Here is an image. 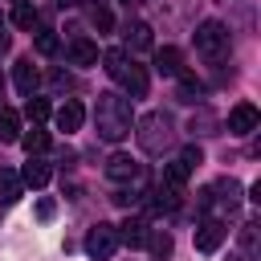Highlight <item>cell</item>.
Returning a JSON list of instances; mask_svg holds the SVG:
<instances>
[{"mask_svg": "<svg viewBox=\"0 0 261 261\" xmlns=\"http://www.w3.org/2000/svg\"><path fill=\"white\" fill-rule=\"evenodd\" d=\"M94 126H98V139H106V143H122V139L130 135V126H135V110H130V102H126L122 94H114V90L98 94Z\"/></svg>", "mask_w": 261, "mask_h": 261, "instance_id": "obj_1", "label": "cell"}, {"mask_svg": "<svg viewBox=\"0 0 261 261\" xmlns=\"http://www.w3.org/2000/svg\"><path fill=\"white\" fill-rule=\"evenodd\" d=\"M102 69H106L118 86H126L130 98H143V94H147V69L135 65V57H126V49H106Z\"/></svg>", "mask_w": 261, "mask_h": 261, "instance_id": "obj_2", "label": "cell"}, {"mask_svg": "<svg viewBox=\"0 0 261 261\" xmlns=\"http://www.w3.org/2000/svg\"><path fill=\"white\" fill-rule=\"evenodd\" d=\"M135 135H139V147H143L147 155H163V151L175 143L171 118H167L163 110H151V114H143V118L135 122Z\"/></svg>", "mask_w": 261, "mask_h": 261, "instance_id": "obj_3", "label": "cell"}, {"mask_svg": "<svg viewBox=\"0 0 261 261\" xmlns=\"http://www.w3.org/2000/svg\"><path fill=\"white\" fill-rule=\"evenodd\" d=\"M114 249H118V224H106V220H98V224L86 232V257H94V261H106V257H114Z\"/></svg>", "mask_w": 261, "mask_h": 261, "instance_id": "obj_4", "label": "cell"}, {"mask_svg": "<svg viewBox=\"0 0 261 261\" xmlns=\"http://www.w3.org/2000/svg\"><path fill=\"white\" fill-rule=\"evenodd\" d=\"M196 49H200L204 57H224V53H228V29H224L220 20L196 24Z\"/></svg>", "mask_w": 261, "mask_h": 261, "instance_id": "obj_5", "label": "cell"}, {"mask_svg": "<svg viewBox=\"0 0 261 261\" xmlns=\"http://www.w3.org/2000/svg\"><path fill=\"white\" fill-rule=\"evenodd\" d=\"M106 179H114V184H143V163L122 155V151H114L106 159Z\"/></svg>", "mask_w": 261, "mask_h": 261, "instance_id": "obj_6", "label": "cell"}, {"mask_svg": "<svg viewBox=\"0 0 261 261\" xmlns=\"http://www.w3.org/2000/svg\"><path fill=\"white\" fill-rule=\"evenodd\" d=\"M257 122H261V114H257L253 102H237V106L228 110V135H253Z\"/></svg>", "mask_w": 261, "mask_h": 261, "instance_id": "obj_7", "label": "cell"}, {"mask_svg": "<svg viewBox=\"0 0 261 261\" xmlns=\"http://www.w3.org/2000/svg\"><path fill=\"white\" fill-rule=\"evenodd\" d=\"M224 237H228V228H224L220 220H204V224L196 228V249H200V253H216V249L224 245Z\"/></svg>", "mask_w": 261, "mask_h": 261, "instance_id": "obj_8", "label": "cell"}, {"mask_svg": "<svg viewBox=\"0 0 261 261\" xmlns=\"http://www.w3.org/2000/svg\"><path fill=\"white\" fill-rule=\"evenodd\" d=\"M53 118H57V130H65V135H69V130H77V126L86 122V110H82V102H77V98H65V102H61V110H57Z\"/></svg>", "mask_w": 261, "mask_h": 261, "instance_id": "obj_9", "label": "cell"}, {"mask_svg": "<svg viewBox=\"0 0 261 261\" xmlns=\"http://www.w3.org/2000/svg\"><path fill=\"white\" fill-rule=\"evenodd\" d=\"M65 57H69V65H98V45L86 41V37H73L69 49H65Z\"/></svg>", "mask_w": 261, "mask_h": 261, "instance_id": "obj_10", "label": "cell"}, {"mask_svg": "<svg viewBox=\"0 0 261 261\" xmlns=\"http://www.w3.org/2000/svg\"><path fill=\"white\" fill-rule=\"evenodd\" d=\"M155 69H159L163 77H179V69H184V57H179V49H175V45H163V49H155Z\"/></svg>", "mask_w": 261, "mask_h": 261, "instance_id": "obj_11", "label": "cell"}, {"mask_svg": "<svg viewBox=\"0 0 261 261\" xmlns=\"http://www.w3.org/2000/svg\"><path fill=\"white\" fill-rule=\"evenodd\" d=\"M12 82H16V90H20L24 98H29V94L37 90V82H41V73H37V65H33L29 57H20V61H16V73H12Z\"/></svg>", "mask_w": 261, "mask_h": 261, "instance_id": "obj_12", "label": "cell"}, {"mask_svg": "<svg viewBox=\"0 0 261 261\" xmlns=\"http://www.w3.org/2000/svg\"><path fill=\"white\" fill-rule=\"evenodd\" d=\"M82 4H86V16H90V24L98 33H110L114 29V12L106 8V0H82Z\"/></svg>", "mask_w": 261, "mask_h": 261, "instance_id": "obj_13", "label": "cell"}, {"mask_svg": "<svg viewBox=\"0 0 261 261\" xmlns=\"http://www.w3.org/2000/svg\"><path fill=\"white\" fill-rule=\"evenodd\" d=\"M49 163H41L37 155H29V163H24V171H20V184H29V188H45L49 184Z\"/></svg>", "mask_w": 261, "mask_h": 261, "instance_id": "obj_14", "label": "cell"}, {"mask_svg": "<svg viewBox=\"0 0 261 261\" xmlns=\"http://www.w3.org/2000/svg\"><path fill=\"white\" fill-rule=\"evenodd\" d=\"M175 208H179V188L159 184V188L151 192V212H175Z\"/></svg>", "mask_w": 261, "mask_h": 261, "instance_id": "obj_15", "label": "cell"}, {"mask_svg": "<svg viewBox=\"0 0 261 261\" xmlns=\"http://www.w3.org/2000/svg\"><path fill=\"white\" fill-rule=\"evenodd\" d=\"M147 232H151V228H147L143 220H135V216H130L126 224H118V241L130 245V249H143V245H147Z\"/></svg>", "mask_w": 261, "mask_h": 261, "instance_id": "obj_16", "label": "cell"}, {"mask_svg": "<svg viewBox=\"0 0 261 261\" xmlns=\"http://www.w3.org/2000/svg\"><path fill=\"white\" fill-rule=\"evenodd\" d=\"M147 249H151L159 261H167V257H171V249H175V241H171V232H163V228H151V232H147Z\"/></svg>", "mask_w": 261, "mask_h": 261, "instance_id": "obj_17", "label": "cell"}, {"mask_svg": "<svg viewBox=\"0 0 261 261\" xmlns=\"http://www.w3.org/2000/svg\"><path fill=\"white\" fill-rule=\"evenodd\" d=\"M20 139V114L0 106V143H16Z\"/></svg>", "mask_w": 261, "mask_h": 261, "instance_id": "obj_18", "label": "cell"}, {"mask_svg": "<svg viewBox=\"0 0 261 261\" xmlns=\"http://www.w3.org/2000/svg\"><path fill=\"white\" fill-rule=\"evenodd\" d=\"M20 175L16 171H8V167H0V204H12V200H20Z\"/></svg>", "mask_w": 261, "mask_h": 261, "instance_id": "obj_19", "label": "cell"}, {"mask_svg": "<svg viewBox=\"0 0 261 261\" xmlns=\"http://www.w3.org/2000/svg\"><path fill=\"white\" fill-rule=\"evenodd\" d=\"M126 45H130L135 53H143V49H151V45H155V41H151V29H147L143 20H135V24L126 29Z\"/></svg>", "mask_w": 261, "mask_h": 261, "instance_id": "obj_20", "label": "cell"}, {"mask_svg": "<svg viewBox=\"0 0 261 261\" xmlns=\"http://www.w3.org/2000/svg\"><path fill=\"white\" fill-rule=\"evenodd\" d=\"M20 147H24L29 155H41V151H49V130H41V126L24 130V135H20Z\"/></svg>", "mask_w": 261, "mask_h": 261, "instance_id": "obj_21", "label": "cell"}, {"mask_svg": "<svg viewBox=\"0 0 261 261\" xmlns=\"http://www.w3.org/2000/svg\"><path fill=\"white\" fill-rule=\"evenodd\" d=\"M204 94V86L196 82V73H188V69H179V102H196Z\"/></svg>", "mask_w": 261, "mask_h": 261, "instance_id": "obj_22", "label": "cell"}, {"mask_svg": "<svg viewBox=\"0 0 261 261\" xmlns=\"http://www.w3.org/2000/svg\"><path fill=\"white\" fill-rule=\"evenodd\" d=\"M24 118H33V126L45 122V118H49V102L37 98V94H29V102H24Z\"/></svg>", "mask_w": 261, "mask_h": 261, "instance_id": "obj_23", "label": "cell"}, {"mask_svg": "<svg viewBox=\"0 0 261 261\" xmlns=\"http://www.w3.org/2000/svg\"><path fill=\"white\" fill-rule=\"evenodd\" d=\"M216 192H224V196H220V204H228V208H237V204H241V184H237L232 175H224V179L216 184Z\"/></svg>", "mask_w": 261, "mask_h": 261, "instance_id": "obj_24", "label": "cell"}, {"mask_svg": "<svg viewBox=\"0 0 261 261\" xmlns=\"http://www.w3.org/2000/svg\"><path fill=\"white\" fill-rule=\"evenodd\" d=\"M12 24L16 29H37V8L33 4H16L12 8Z\"/></svg>", "mask_w": 261, "mask_h": 261, "instance_id": "obj_25", "label": "cell"}, {"mask_svg": "<svg viewBox=\"0 0 261 261\" xmlns=\"http://www.w3.org/2000/svg\"><path fill=\"white\" fill-rule=\"evenodd\" d=\"M188 175H192V171H188V167H184L179 159L163 167V184H171V188H184V184H188Z\"/></svg>", "mask_w": 261, "mask_h": 261, "instance_id": "obj_26", "label": "cell"}, {"mask_svg": "<svg viewBox=\"0 0 261 261\" xmlns=\"http://www.w3.org/2000/svg\"><path fill=\"white\" fill-rule=\"evenodd\" d=\"M241 245H245V253H257V249H261V241H257V220H245V224H241Z\"/></svg>", "mask_w": 261, "mask_h": 261, "instance_id": "obj_27", "label": "cell"}, {"mask_svg": "<svg viewBox=\"0 0 261 261\" xmlns=\"http://www.w3.org/2000/svg\"><path fill=\"white\" fill-rule=\"evenodd\" d=\"M37 53H41V57H53V53H57V37H53V33H37Z\"/></svg>", "mask_w": 261, "mask_h": 261, "instance_id": "obj_28", "label": "cell"}, {"mask_svg": "<svg viewBox=\"0 0 261 261\" xmlns=\"http://www.w3.org/2000/svg\"><path fill=\"white\" fill-rule=\"evenodd\" d=\"M179 163L192 171V167H200V163H204V151H200V147H184V151H179Z\"/></svg>", "mask_w": 261, "mask_h": 261, "instance_id": "obj_29", "label": "cell"}, {"mask_svg": "<svg viewBox=\"0 0 261 261\" xmlns=\"http://www.w3.org/2000/svg\"><path fill=\"white\" fill-rule=\"evenodd\" d=\"M53 212H57V204H53L49 196H45V200H37V216H41V220H49Z\"/></svg>", "mask_w": 261, "mask_h": 261, "instance_id": "obj_30", "label": "cell"}, {"mask_svg": "<svg viewBox=\"0 0 261 261\" xmlns=\"http://www.w3.org/2000/svg\"><path fill=\"white\" fill-rule=\"evenodd\" d=\"M4 53H8V37H0V57H4Z\"/></svg>", "mask_w": 261, "mask_h": 261, "instance_id": "obj_31", "label": "cell"}, {"mask_svg": "<svg viewBox=\"0 0 261 261\" xmlns=\"http://www.w3.org/2000/svg\"><path fill=\"white\" fill-rule=\"evenodd\" d=\"M0 20H4V16H0Z\"/></svg>", "mask_w": 261, "mask_h": 261, "instance_id": "obj_32", "label": "cell"}]
</instances>
